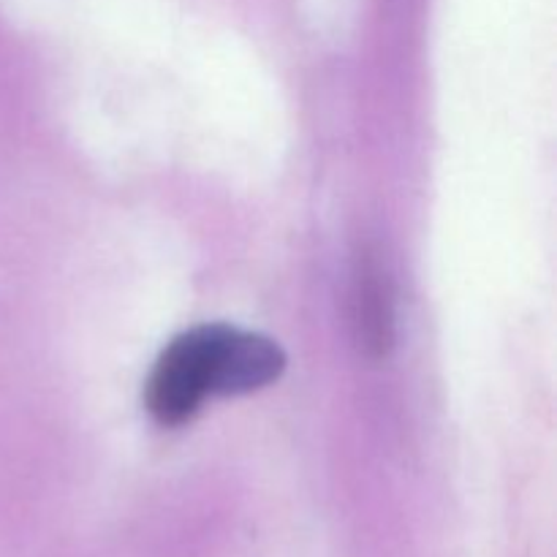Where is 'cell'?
Returning <instances> with one entry per match:
<instances>
[{
  "label": "cell",
  "mask_w": 557,
  "mask_h": 557,
  "mask_svg": "<svg viewBox=\"0 0 557 557\" xmlns=\"http://www.w3.org/2000/svg\"><path fill=\"white\" fill-rule=\"evenodd\" d=\"M215 324L194 326L174 337L158 357L145 389V406L163 428L188 422L212 395Z\"/></svg>",
  "instance_id": "6da1fadb"
},
{
  "label": "cell",
  "mask_w": 557,
  "mask_h": 557,
  "mask_svg": "<svg viewBox=\"0 0 557 557\" xmlns=\"http://www.w3.org/2000/svg\"><path fill=\"white\" fill-rule=\"evenodd\" d=\"M286 370V354L270 337L237 326L215 324L212 395H250L275 384Z\"/></svg>",
  "instance_id": "7a4b0ae2"
},
{
  "label": "cell",
  "mask_w": 557,
  "mask_h": 557,
  "mask_svg": "<svg viewBox=\"0 0 557 557\" xmlns=\"http://www.w3.org/2000/svg\"><path fill=\"white\" fill-rule=\"evenodd\" d=\"M354 308H357V335L359 346L373 357H384L392 348V299L386 292V281L373 261H364L354 288Z\"/></svg>",
  "instance_id": "3957f363"
}]
</instances>
